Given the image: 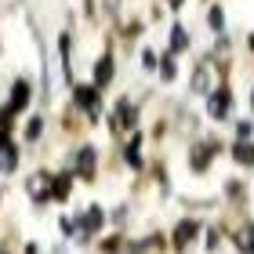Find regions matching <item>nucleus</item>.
Segmentation results:
<instances>
[{
    "label": "nucleus",
    "mask_w": 254,
    "mask_h": 254,
    "mask_svg": "<svg viewBox=\"0 0 254 254\" xmlns=\"http://www.w3.org/2000/svg\"><path fill=\"white\" fill-rule=\"evenodd\" d=\"M236 160H240V164H254V145H244V142H240V145H236Z\"/></svg>",
    "instance_id": "nucleus-10"
},
{
    "label": "nucleus",
    "mask_w": 254,
    "mask_h": 254,
    "mask_svg": "<svg viewBox=\"0 0 254 254\" xmlns=\"http://www.w3.org/2000/svg\"><path fill=\"white\" fill-rule=\"evenodd\" d=\"M240 251H247V254H254V229L247 225L244 233H240Z\"/></svg>",
    "instance_id": "nucleus-9"
},
{
    "label": "nucleus",
    "mask_w": 254,
    "mask_h": 254,
    "mask_svg": "<svg viewBox=\"0 0 254 254\" xmlns=\"http://www.w3.org/2000/svg\"><path fill=\"white\" fill-rule=\"evenodd\" d=\"M192 87H196V91H203V87H207V65L200 69V73H196V80H192Z\"/></svg>",
    "instance_id": "nucleus-11"
},
{
    "label": "nucleus",
    "mask_w": 254,
    "mask_h": 254,
    "mask_svg": "<svg viewBox=\"0 0 254 254\" xmlns=\"http://www.w3.org/2000/svg\"><path fill=\"white\" fill-rule=\"evenodd\" d=\"M207 22H211V26H214V29H222V11H218V7H214V11H211V15H207Z\"/></svg>",
    "instance_id": "nucleus-13"
},
{
    "label": "nucleus",
    "mask_w": 254,
    "mask_h": 254,
    "mask_svg": "<svg viewBox=\"0 0 254 254\" xmlns=\"http://www.w3.org/2000/svg\"><path fill=\"white\" fill-rule=\"evenodd\" d=\"M171 4H182V0H171Z\"/></svg>",
    "instance_id": "nucleus-14"
},
{
    "label": "nucleus",
    "mask_w": 254,
    "mask_h": 254,
    "mask_svg": "<svg viewBox=\"0 0 254 254\" xmlns=\"http://www.w3.org/2000/svg\"><path fill=\"white\" fill-rule=\"evenodd\" d=\"M26 102H29V84H26V80H18V84H15V98H11V113H18Z\"/></svg>",
    "instance_id": "nucleus-4"
},
{
    "label": "nucleus",
    "mask_w": 254,
    "mask_h": 254,
    "mask_svg": "<svg viewBox=\"0 0 254 254\" xmlns=\"http://www.w3.org/2000/svg\"><path fill=\"white\" fill-rule=\"evenodd\" d=\"M76 102H80L84 109L98 113V95H95V87H80V91H76Z\"/></svg>",
    "instance_id": "nucleus-3"
},
{
    "label": "nucleus",
    "mask_w": 254,
    "mask_h": 254,
    "mask_svg": "<svg viewBox=\"0 0 254 254\" xmlns=\"http://www.w3.org/2000/svg\"><path fill=\"white\" fill-rule=\"evenodd\" d=\"M76 171L84 178H91V171H95V149H80L76 153Z\"/></svg>",
    "instance_id": "nucleus-2"
},
{
    "label": "nucleus",
    "mask_w": 254,
    "mask_h": 254,
    "mask_svg": "<svg viewBox=\"0 0 254 254\" xmlns=\"http://www.w3.org/2000/svg\"><path fill=\"white\" fill-rule=\"evenodd\" d=\"M4 167H15V145H4Z\"/></svg>",
    "instance_id": "nucleus-12"
},
{
    "label": "nucleus",
    "mask_w": 254,
    "mask_h": 254,
    "mask_svg": "<svg viewBox=\"0 0 254 254\" xmlns=\"http://www.w3.org/2000/svg\"><path fill=\"white\" fill-rule=\"evenodd\" d=\"M192 236H196V222H182L175 229V244L178 247H186V240H192Z\"/></svg>",
    "instance_id": "nucleus-6"
},
{
    "label": "nucleus",
    "mask_w": 254,
    "mask_h": 254,
    "mask_svg": "<svg viewBox=\"0 0 254 254\" xmlns=\"http://www.w3.org/2000/svg\"><path fill=\"white\" fill-rule=\"evenodd\" d=\"M207 109H211V117H225V113H229V95H225V91H211Z\"/></svg>",
    "instance_id": "nucleus-1"
},
{
    "label": "nucleus",
    "mask_w": 254,
    "mask_h": 254,
    "mask_svg": "<svg viewBox=\"0 0 254 254\" xmlns=\"http://www.w3.org/2000/svg\"><path fill=\"white\" fill-rule=\"evenodd\" d=\"M186 44H189V33L182 29V26H175V33H171V48H175V51H182Z\"/></svg>",
    "instance_id": "nucleus-8"
},
{
    "label": "nucleus",
    "mask_w": 254,
    "mask_h": 254,
    "mask_svg": "<svg viewBox=\"0 0 254 254\" xmlns=\"http://www.w3.org/2000/svg\"><path fill=\"white\" fill-rule=\"evenodd\" d=\"M98 225H102V211H98V207H91L87 218H84V236L91 233V229H98Z\"/></svg>",
    "instance_id": "nucleus-7"
},
{
    "label": "nucleus",
    "mask_w": 254,
    "mask_h": 254,
    "mask_svg": "<svg viewBox=\"0 0 254 254\" xmlns=\"http://www.w3.org/2000/svg\"><path fill=\"white\" fill-rule=\"evenodd\" d=\"M109 76H113V59L106 55V59L98 62V69H95V84H98V87H106V84H109Z\"/></svg>",
    "instance_id": "nucleus-5"
},
{
    "label": "nucleus",
    "mask_w": 254,
    "mask_h": 254,
    "mask_svg": "<svg viewBox=\"0 0 254 254\" xmlns=\"http://www.w3.org/2000/svg\"><path fill=\"white\" fill-rule=\"evenodd\" d=\"M0 254H4V251H0Z\"/></svg>",
    "instance_id": "nucleus-15"
}]
</instances>
